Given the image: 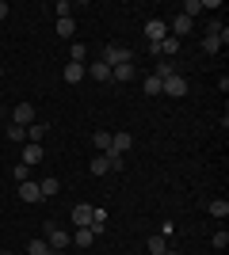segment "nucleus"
Returning a JSON list of instances; mask_svg holds the SVG:
<instances>
[{
    "mask_svg": "<svg viewBox=\"0 0 229 255\" xmlns=\"http://www.w3.org/2000/svg\"><path fill=\"white\" fill-rule=\"evenodd\" d=\"M42 236H46V244H50V252H65V248H69V233H65V229H57L54 221L42 225Z\"/></svg>",
    "mask_w": 229,
    "mask_h": 255,
    "instance_id": "nucleus-1",
    "label": "nucleus"
},
{
    "mask_svg": "<svg viewBox=\"0 0 229 255\" xmlns=\"http://www.w3.org/2000/svg\"><path fill=\"white\" fill-rule=\"evenodd\" d=\"M99 61L107 65V69H115V65H126V61H134V53L126 50V46H107V50H103V57H99Z\"/></svg>",
    "mask_w": 229,
    "mask_h": 255,
    "instance_id": "nucleus-2",
    "label": "nucleus"
},
{
    "mask_svg": "<svg viewBox=\"0 0 229 255\" xmlns=\"http://www.w3.org/2000/svg\"><path fill=\"white\" fill-rule=\"evenodd\" d=\"M161 92H164V96H172V99H180V96H187V80L180 73H172L168 80H161Z\"/></svg>",
    "mask_w": 229,
    "mask_h": 255,
    "instance_id": "nucleus-3",
    "label": "nucleus"
},
{
    "mask_svg": "<svg viewBox=\"0 0 229 255\" xmlns=\"http://www.w3.org/2000/svg\"><path fill=\"white\" fill-rule=\"evenodd\" d=\"M11 122L27 129L31 122H38V115H34V107H31V103H15V111H11Z\"/></svg>",
    "mask_w": 229,
    "mask_h": 255,
    "instance_id": "nucleus-4",
    "label": "nucleus"
},
{
    "mask_svg": "<svg viewBox=\"0 0 229 255\" xmlns=\"http://www.w3.org/2000/svg\"><path fill=\"white\" fill-rule=\"evenodd\" d=\"M164 34H168V23L164 19H149L145 23V38H149V42H161Z\"/></svg>",
    "mask_w": 229,
    "mask_h": 255,
    "instance_id": "nucleus-5",
    "label": "nucleus"
},
{
    "mask_svg": "<svg viewBox=\"0 0 229 255\" xmlns=\"http://www.w3.org/2000/svg\"><path fill=\"white\" fill-rule=\"evenodd\" d=\"M84 73L92 76V80H99V84H107V80H111V69H107L103 61H92V65H84Z\"/></svg>",
    "mask_w": 229,
    "mask_h": 255,
    "instance_id": "nucleus-6",
    "label": "nucleus"
},
{
    "mask_svg": "<svg viewBox=\"0 0 229 255\" xmlns=\"http://www.w3.org/2000/svg\"><path fill=\"white\" fill-rule=\"evenodd\" d=\"M46 133H50V126H46V122H31V126H27V141H31V145H42Z\"/></svg>",
    "mask_w": 229,
    "mask_h": 255,
    "instance_id": "nucleus-7",
    "label": "nucleus"
},
{
    "mask_svg": "<svg viewBox=\"0 0 229 255\" xmlns=\"http://www.w3.org/2000/svg\"><path fill=\"white\" fill-rule=\"evenodd\" d=\"M19 198H23V202H42V194H38V183H31V179L19 183Z\"/></svg>",
    "mask_w": 229,
    "mask_h": 255,
    "instance_id": "nucleus-8",
    "label": "nucleus"
},
{
    "mask_svg": "<svg viewBox=\"0 0 229 255\" xmlns=\"http://www.w3.org/2000/svg\"><path fill=\"white\" fill-rule=\"evenodd\" d=\"M103 225H107V210H103V206H92V221H88V229H92V233H103Z\"/></svg>",
    "mask_w": 229,
    "mask_h": 255,
    "instance_id": "nucleus-9",
    "label": "nucleus"
},
{
    "mask_svg": "<svg viewBox=\"0 0 229 255\" xmlns=\"http://www.w3.org/2000/svg\"><path fill=\"white\" fill-rule=\"evenodd\" d=\"M19 164H27V168L42 164V145H27V149H23V160H19Z\"/></svg>",
    "mask_w": 229,
    "mask_h": 255,
    "instance_id": "nucleus-10",
    "label": "nucleus"
},
{
    "mask_svg": "<svg viewBox=\"0 0 229 255\" xmlns=\"http://www.w3.org/2000/svg\"><path fill=\"white\" fill-rule=\"evenodd\" d=\"M88 221H92V206H73V225H80V229H88Z\"/></svg>",
    "mask_w": 229,
    "mask_h": 255,
    "instance_id": "nucleus-11",
    "label": "nucleus"
},
{
    "mask_svg": "<svg viewBox=\"0 0 229 255\" xmlns=\"http://www.w3.org/2000/svg\"><path fill=\"white\" fill-rule=\"evenodd\" d=\"M130 76H134V61H126V65H115V69H111V80H119V84H126Z\"/></svg>",
    "mask_w": 229,
    "mask_h": 255,
    "instance_id": "nucleus-12",
    "label": "nucleus"
},
{
    "mask_svg": "<svg viewBox=\"0 0 229 255\" xmlns=\"http://www.w3.org/2000/svg\"><path fill=\"white\" fill-rule=\"evenodd\" d=\"M84 65H76V61H69L65 65V80H69V84H80V80H84Z\"/></svg>",
    "mask_w": 229,
    "mask_h": 255,
    "instance_id": "nucleus-13",
    "label": "nucleus"
},
{
    "mask_svg": "<svg viewBox=\"0 0 229 255\" xmlns=\"http://www.w3.org/2000/svg\"><path fill=\"white\" fill-rule=\"evenodd\" d=\"M57 191H61V179H54V175H50V179H42V183H38V194H42V198H54Z\"/></svg>",
    "mask_w": 229,
    "mask_h": 255,
    "instance_id": "nucleus-14",
    "label": "nucleus"
},
{
    "mask_svg": "<svg viewBox=\"0 0 229 255\" xmlns=\"http://www.w3.org/2000/svg\"><path fill=\"white\" fill-rule=\"evenodd\" d=\"M210 217L226 221V217H229V198H214V202H210Z\"/></svg>",
    "mask_w": 229,
    "mask_h": 255,
    "instance_id": "nucleus-15",
    "label": "nucleus"
},
{
    "mask_svg": "<svg viewBox=\"0 0 229 255\" xmlns=\"http://www.w3.org/2000/svg\"><path fill=\"white\" fill-rule=\"evenodd\" d=\"M27 255H54V252H50V244H46V236H34L31 244H27Z\"/></svg>",
    "mask_w": 229,
    "mask_h": 255,
    "instance_id": "nucleus-16",
    "label": "nucleus"
},
{
    "mask_svg": "<svg viewBox=\"0 0 229 255\" xmlns=\"http://www.w3.org/2000/svg\"><path fill=\"white\" fill-rule=\"evenodd\" d=\"M92 240H96V233H92V229H76V236H73L76 248H92Z\"/></svg>",
    "mask_w": 229,
    "mask_h": 255,
    "instance_id": "nucleus-17",
    "label": "nucleus"
},
{
    "mask_svg": "<svg viewBox=\"0 0 229 255\" xmlns=\"http://www.w3.org/2000/svg\"><path fill=\"white\" fill-rule=\"evenodd\" d=\"M222 31H226V27H222ZM222 50V34H207V38H203V53H218Z\"/></svg>",
    "mask_w": 229,
    "mask_h": 255,
    "instance_id": "nucleus-18",
    "label": "nucleus"
},
{
    "mask_svg": "<svg viewBox=\"0 0 229 255\" xmlns=\"http://www.w3.org/2000/svg\"><path fill=\"white\" fill-rule=\"evenodd\" d=\"M57 34H61V38H73L76 34V19L73 15H69V19H57Z\"/></svg>",
    "mask_w": 229,
    "mask_h": 255,
    "instance_id": "nucleus-19",
    "label": "nucleus"
},
{
    "mask_svg": "<svg viewBox=\"0 0 229 255\" xmlns=\"http://www.w3.org/2000/svg\"><path fill=\"white\" fill-rule=\"evenodd\" d=\"M149 255H164V248H168V236H149Z\"/></svg>",
    "mask_w": 229,
    "mask_h": 255,
    "instance_id": "nucleus-20",
    "label": "nucleus"
},
{
    "mask_svg": "<svg viewBox=\"0 0 229 255\" xmlns=\"http://www.w3.org/2000/svg\"><path fill=\"white\" fill-rule=\"evenodd\" d=\"M88 168H92V175H107V171H111V164H107V156H103V152H99V156L92 160V164H88Z\"/></svg>",
    "mask_w": 229,
    "mask_h": 255,
    "instance_id": "nucleus-21",
    "label": "nucleus"
},
{
    "mask_svg": "<svg viewBox=\"0 0 229 255\" xmlns=\"http://www.w3.org/2000/svg\"><path fill=\"white\" fill-rule=\"evenodd\" d=\"M84 57H88L84 42H73V46H69V61H76V65H84Z\"/></svg>",
    "mask_w": 229,
    "mask_h": 255,
    "instance_id": "nucleus-22",
    "label": "nucleus"
},
{
    "mask_svg": "<svg viewBox=\"0 0 229 255\" xmlns=\"http://www.w3.org/2000/svg\"><path fill=\"white\" fill-rule=\"evenodd\" d=\"M172 73H176V65L168 61V57H161V65H157V73H153V76H161V80H168Z\"/></svg>",
    "mask_w": 229,
    "mask_h": 255,
    "instance_id": "nucleus-23",
    "label": "nucleus"
},
{
    "mask_svg": "<svg viewBox=\"0 0 229 255\" xmlns=\"http://www.w3.org/2000/svg\"><path fill=\"white\" fill-rule=\"evenodd\" d=\"M145 96H161V76H145Z\"/></svg>",
    "mask_w": 229,
    "mask_h": 255,
    "instance_id": "nucleus-24",
    "label": "nucleus"
},
{
    "mask_svg": "<svg viewBox=\"0 0 229 255\" xmlns=\"http://www.w3.org/2000/svg\"><path fill=\"white\" fill-rule=\"evenodd\" d=\"M92 141H96V149H99V152H107V149H111V133H103V129H99V133H92Z\"/></svg>",
    "mask_w": 229,
    "mask_h": 255,
    "instance_id": "nucleus-25",
    "label": "nucleus"
},
{
    "mask_svg": "<svg viewBox=\"0 0 229 255\" xmlns=\"http://www.w3.org/2000/svg\"><path fill=\"white\" fill-rule=\"evenodd\" d=\"M210 244L218 248V252H226V248H229V233H226V229H218V233H214V240H210Z\"/></svg>",
    "mask_w": 229,
    "mask_h": 255,
    "instance_id": "nucleus-26",
    "label": "nucleus"
},
{
    "mask_svg": "<svg viewBox=\"0 0 229 255\" xmlns=\"http://www.w3.org/2000/svg\"><path fill=\"white\" fill-rule=\"evenodd\" d=\"M199 11H203V0H187V4H184V15H187V19H195Z\"/></svg>",
    "mask_w": 229,
    "mask_h": 255,
    "instance_id": "nucleus-27",
    "label": "nucleus"
},
{
    "mask_svg": "<svg viewBox=\"0 0 229 255\" xmlns=\"http://www.w3.org/2000/svg\"><path fill=\"white\" fill-rule=\"evenodd\" d=\"M11 175H15V183H27V179H31V168H27V164H15Z\"/></svg>",
    "mask_w": 229,
    "mask_h": 255,
    "instance_id": "nucleus-28",
    "label": "nucleus"
},
{
    "mask_svg": "<svg viewBox=\"0 0 229 255\" xmlns=\"http://www.w3.org/2000/svg\"><path fill=\"white\" fill-rule=\"evenodd\" d=\"M8 141H27V129L11 122V126H8Z\"/></svg>",
    "mask_w": 229,
    "mask_h": 255,
    "instance_id": "nucleus-29",
    "label": "nucleus"
},
{
    "mask_svg": "<svg viewBox=\"0 0 229 255\" xmlns=\"http://www.w3.org/2000/svg\"><path fill=\"white\" fill-rule=\"evenodd\" d=\"M8 19V4H4V0H0V23Z\"/></svg>",
    "mask_w": 229,
    "mask_h": 255,
    "instance_id": "nucleus-30",
    "label": "nucleus"
},
{
    "mask_svg": "<svg viewBox=\"0 0 229 255\" xmlns=\"http://www.w3.org/2000/svg\"><path fill=\"white\" fill-rule=\"evenodd\" d=\"M164 255H180V252H172V248H164Z\"/></svg>",
    "mask_w": 229,
    "mask_h": 255,
    "instance_id": "nucleus-31",
    "label": "nucleus"
},
{
    "mask_svg": "<svg viewBox=\"0 0 229 255\" xmlns=\"http://www.w3.org/2000/svg\"><path fill=\"white\" fill-rule=\"evenodd\" d=\"M0 76H4V65H0Z\"/></svg>",
    "mask_w": 229,
    "mask_h": 255,
    "instance_id": "nucleus-32",
    "label": "nucleus"
},
{
    "mask_svg": "<svg viewBox=\"0 0 229 255\" xmlns=\"http://www.w3.org/2000/svg\"><path fill=\"white\" fill-rule=\"evenodd\" d=\"M0 255H8V252H4V248H0Z\"/></svg>",
    "mask_w": 229,
    "mask_h": 255,
    "instance_id": "nucleus-33",
    "label": "nucleus"
},
{
    "mask_svg": "<svg viewBox=\"0 0 229 255\" xmlns=\"http://www.w3.org/2000/svg\"><path fill=\"white\" fill-rule=\"evenodd\" d=\"M54 255H57V252H54Z\"/></svg>",
    "mask_w": 229,
    "mask_h": 255,
    "instance_id": "nucleus-34",
    "label": "nucleus"
}]
</instances>
